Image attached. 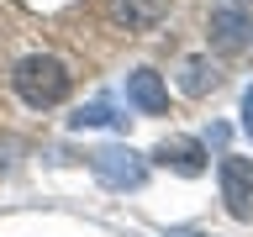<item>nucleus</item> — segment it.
<instances>
[{"label":"nucleus","mask_w":253,"mask_h":237,"mask_svg":"<svg viewBox=\"0 0 253 237\" xmlns=\"http://www.w3.org/2000/svg\"><path fill=\"white\" fill-rule=\"evenodd\" d=\"M11 84H16V95H21L27 106L47 111V106H58L63 95H69V69H63V58H53V53H32V58L16 63Z\"/></svg>","instance_id":"f257e3e1"},{"label":"nucleus","mask_w":253,"mask_h":237,"mask_svg":"<svg viewBox=\"0 0 253 237\" xmlns=\"http://www.w3.org/2000/svg\"><path fill=\"white\" fill-rule=\"evenodd\" d=\"M90 169H95V179L106 190H137L148 179V158L122 148V142H111V148H95L90 153Z\"/></svg>","instance_id":"f03ea898"},{"label":"nucleus","mask_w":253,"mask_h":237,"mask_svg":"<svg viewBox=\"0 0 253 237\" xmlns=\"http://www.w3.org/2000/svg\"><path fill=\"white\" fill-rule=\"evenodd\" d=\"M116 121H122V116L111 111V100H90V106H79L74 116H69L74 132H84V126H116Z\"/></svg>","instance_id":"1a4fd4ad"},{"label":"nucleus","mask_w":253,"mask_h":237,"mask_svg":"<svg viewBox=\"0 0 253 237\" xmlns=\"http://www.w3.org/2000/svg\"><path fill=\"white\" fill-rule=\"evenodd\" d=\"M221 200L237 221L253 216V158H237V153L221 158Z\"/></svg>","instance_id":"20e7f679"},{"label":"nucleus","mask_w":253,"mask_h":237,"mask_svg":"<svg viewBox=\"0 0 253 237\" xmlns=\"http://www.w3.org/2000/svg\"><path fill=\"white\" fill-rule=\"evenodd\" d=\"M164 237H201V232H190V227H169Z\"/></svg>","instance_id":"9b49d317"},{"label":"nucleus","mask_w":253,"mask_h":237,"mask_svg":"<svg viewBox=\"0 0 253 237\" xmlns=\"http://www.w3.org/2000/svg\"><path fill=\"white\" fill-rule=\"evenodd\" d=\"M158 163L164 169H174V174H185V179H195V174H206V148L195 137H164L158 142Z\"/></svg>","instance_id":"39448f33"},{"label":"nucleus","mask_w":253,"mask_h":237,"mask_svg":"<svg viewBox=\"0 0 253 237\" xmlns=\"http://www.w3.org/2000/svg\"><path fill=\"white\" fill-rule=\"evenodd\" d=\"M211 47L216 53H227V58H237V53H248L253 47V21H248V11L243 5H216L211 11Z\"/></svg>","instance_id":"7ed1b4c3"},{"label":"nucleus","mask_w":253,"mask_h":237,"mask_svg":"<svg viewBox=\"0 0 253 237\" xmlns=\"http://www.w3.org/2000/svg\"><path fill=\"white\" fill-rule=\"evenodd\" d=\"M179 90H185L190 100H201V95H211V90H216V69H211V58L190 53V58L179 63Z\"/></svg>","instance_id":"6e6552de"},{"label":"nucleus","mask_w":253,"mask_h":237,"mask_svg":"<svg viewBox=\"0 0 253 237\" xmlns=\"http://www.w3.org/2000/svg\"><path fill=\"white\" fill-rule=\"evenodd\" d=\"M169 16V0H111V21L126 32H153Z\"/></svg>","instance_id":"423d86ee"},{"label":"nucleus","mask_w":253,"mask_h":237,"mask_svg":"<svg viewBox=\"0 0 253 237\" xmlns=\"http://www.w3.org/2000/svg\"><path fill=\"white\" fill-rule=\"evenodd\" d=\"M126 100L137 111H148V116H164V111H169V90H164V79H158L153 69H132V74H126Z\"/></svg>","instance_id":"0eeeda50"},{"label":"nucleus","mask_w":253,"mask_h":237,"mask_svg":"<svg viewBox=\"0 0 253 237\" xmlns=\"http://www.w3.org/2000/svg\"><path fill=\"white\" fill-rule=\"evenodd\" d=\"M243 132H248V142H253V84L243 90Z\"/></svg>","instance_id":"9d476101"}]
</instances>
